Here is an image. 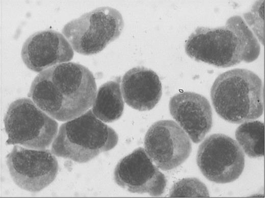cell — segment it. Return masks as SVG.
<instances>
[{
	"label": "cell",
	"mask_w": 265,
	"mask_h": 198,
	"mask_svg": "<svg viewBox=\"0 0 265 198\" xmlns=\"http://www.w3.org/2000/svg\"><path fill=\"white\" fill-rule=\"evenodd\" d=\"M118 141L116 132L90 109L60 126L51 151L57 156L85 163L112 149Z\"/></svg>",
	"instance_id": "cell-3"
},
{
	"label": "cell",
	"mask_w": 265,
	"mask_h": 198,
	"mask_svg": "<svg viewBox=\"0 0 265 198\" xmlns=\"http://www.w3.org/2000/svg\"><path fill=\"white\" fill-rule=\"evenodd\" d=\"M235 138L246 154L251 158L264 154V123L258 120L249 121L241 124L235 133Z\"/></svg>",
	"instance_id": "cell-15"
},
{
	"label": "cell",
	"mask_w": 265,
	"mask_h": 198,
	"mask_svg": "<svg viewBox=\"0 0 265 198\" xmlns=\"http://www.w3.org/2000/svg\"><path fill=\"white\" fill-rule=\"evenodd\" d=\"M123 27L122 16L117 10L101 7L69 21L62 32L75 52L89 55L100 52L118 38Z\"/></svg>",
	"instance_id": "cell-5"
},
{
	"label": "cell",
	"mask_w": 265,
	"mask_h": 198,
	"mask_svg": "<svg viewBox=\"0 0 265 198\" xmlns=\"http://www.w3.org/2000/svg\"><path fill=\"white\" fill-rule=\"evenodd\" d=\"M171 197L208 196L206 186L195 178L183 179L172 187L169 195Z\"/></svg>",
	"instance_id": "cell-17"
},
{
	"label": "cell",
	"mask_w": 265,
	"mask_h": 198,
	"mask_svg": "<svg viewBox=\"0 0 265 198\" xmlns=\"http://www.w3.org/2000/svg\"><path fill=\"white\" fill-rule=\"evenodd\" d=\"M115 183L132 193L161 196L167 180L142 147L134 150L117 164L114 172Z\"/></svg>",
	"instance_id": "cell-10"
},
{
	"label": "cell",
	"mask_w": 265,
	"mask_h": 198,
	"mask_svg": "<svg viewBox=\"0 0 265 198\" xmlns=\"http://www.w3.org/2000/svg\"><path fill=\"white\" fill-rule=\"evenodd\" d=\"M73 55V49L64 35L51 29L31 35L23 43L21 51L25 65L36 72L69 61Z\"/></svg>",
	"instance_id": "cell-11"
},
{
	"label": "cell",
	"mask_w": 265,
	"mask_h": 198,
	"mask_svg": "<svg viewBox=\"0 0 265 198\" xmlns=\"http://www.w3.org/2000/svg\"><path fill=\"white\" fill-rule=\"evenodd\" d=\"M4 122L8 137L7 145L45 149L49 147L58 132L57 122L26 97L10 104Z\"/></svg>",
	"instance_id": "cell-4"
},
{
	"label": "cell",
	"mask_w": 265,
	"mask_h": 198,
	"mask_svg": "<svg viewBox=\"0 0 265 198\" xmlns=\"http://www.w3.org/2000/svg\"><path fill=\"white\" fill-rule=\"evenodd\" d=\"M6 163L13 182L21 189L40 191L56 178L57 158L49 149H32L15 145L6 156Z\"/></svg>",
	"instance_id": "cell-8"
},
{
	"label": "cell",
	"mask_w": 265,
	"mask_h": 198,
	"mask_svg": "<svg viewBox=\"0 0 265 198\" xmlns=\"http://www.w3.org/2000/svg\"><path fill=\"white\" fill-rule=\"evenodd\" d=\"M197 164L208 180L224 184L236 180L245 166V155L237 143L229 136L214 134L199 145Z\"/></svg>",
	"instance_id": "cell-7"
},
{
	"label": "cell",
	"mask_w": 265,
	"mask_h": 198,
	"mask_svg": "<svg viewBox=\"0 0 265 198\" xmlns=\"http://www.w3.org/2000/svg\"><path fill=\"white\" fill-rule=\"evenodd\" d=\"M263 85L255 73L234 69L219 75L210 90L213 107L225 120L235 124L256 119L263 114Z\"/></svg>",
	"instance_id": "cell-2"
},
{
	"label": "cell",
	"mask_w": 265,
	"mask_h": 198,
	"mask_svg": "<svg viewBox=\"0 0 265 198\" xmlns=\"http://www.w3.org/2000/svg\"><path fill=\"white\" fill-rule=\"evenodd\" d=\"M226 25L230 27L241 41L248 57L250 62L259 56L260 46L257 39L240 16L229 18Z\"/></svg>",
	"instance_id": "cell-16"
},
{
	"label": "cell",
	"mask_w": 265,
	"mask_h": 198,
	"mask_svg": "<svg viewBox=\"0 0 265 198\" xmlns=\"http://www.w3.org/2000/svg\"><path fill=\"white\" fill-rule=\"evenodd\" d=\"M121 92L124 101L140 111L152 109L162 94L161 82L152 70L137 67L128 70L123 76Z\"/></svg>",
	"instance_id": "cell-13"
},
{
	"label": "cell",
	"mask_w": 265,
	"mask_h": 198,
	"mask_svg": "<svg viewBox=\"0 0 265 198\" xmlns=\"http://www.w3.org/2000/svg\"><path fill=\"white\" fill-rule=\"evenodd\" d=\"M97 93L95 80L86 67L65 62L39 73L28 96L41 110L60 121L76 118L93 105Z\"/></svg>",
	"instance_id": "cell-1"
},
{
	"label": "cell",
	"mask_w": 265,
	"mask_h": 198,
	"mask_svg": "<svg viewBox=\"0 0 265 198\" xmlns=\"http://www.w3.org/2000/svg\"><path fill=\"white\" fill-rule=\"evenodd\" d=\"M145 150L163 171L175 169L189 157L192 144L186 132L175 121L160 120L149 127L144 139Z\"/></svg>",
	"instance_id": "cell-9"
},
{
	"label": "cell",
	"mask_w": 265,
	"mask_h": 198,
	"mask_svg": "<svg viewBox=\"0 0 265 198\" xmlns=\"http://www.w3.org/2000/svg\"><path fill=\"white\" fill-rule=\"evenodd\" d=\"M120 77L101 85L96 93L92 111L103 122H112L120 118L124 110Z\"/></svg>",
	"instance_id": "cell-14"
},
{
	"label": "cell",
	"mask_w": 265,
	"mask_h": 198,
	"mask_svg": "<svg viewBox=\"0 0 265 198\" xmlns=\"http://www.w3.org/2000/svg\"><path fill=\"white\" fill-rule=\"evenodd\" d=\"M172 117L194 143H200L210 130L213 113L207 99L193 92H183L173 96L169 102Z\"/></svg>",
	"instance_id": "cell-12"
},
{
	"label": "cell",
	"mask_w": 265,
	"mask_h": 198,
	"mask_svg": "<svg viewBox=\"0 0 265 198\" xmlns=\"http://www.w3.org/2000/svg\"><path fill=\"white\" fill-rule=\"evenodd\" d=\"M191 58L218 68L250 62L245 49L234 31L226 25L216 28L198 27L185 44Z\"/></svg>",
	"instance_id": "cell-6"
}]
</instances>
